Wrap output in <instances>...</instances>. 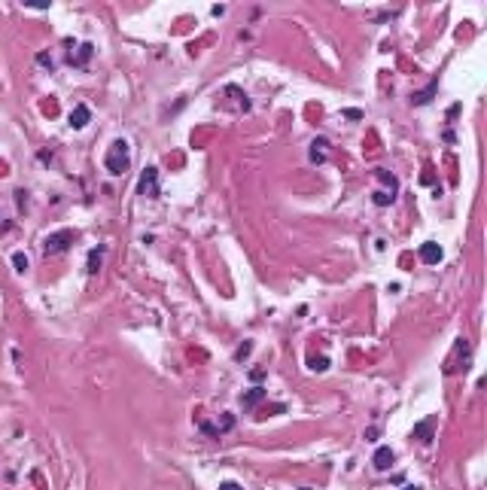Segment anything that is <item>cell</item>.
<instances>
[{
	"label": "cell",
	"mask_w": 487,
	"mask_h": 490,
	"mask_svg": "<svg viewBox=\"0 0 487 490\" xmlns=\"http://www.w3.org/2000/svg\"><path fill=\"white\" fill-rule=\"evenodd\" d=\"M308 365H311L314 372H326V369H329V356H311Z\"/></svg>",
	"instance_id": "obj_12"
},
{
	"label": "cell",
	"mask_w": 487,
	"mask_h": 490,
	"mask_svg": "<svg viewBox=\"0 0 487 490\" xmlns=\"http://www.w3.org/2000/svg\"><path fill=\"white\" fill-rule=\"evenodd\" d=\"M28 265L31 262H28V256H24V253H12V268H15V271L24 274V271H28Z\"/></svg>",
	"instance_id": "obj_15"
},
{
	"label": "cell",
	"mask_w": 487,
	"mask_h": 490,
	"mask_svg": "<svg viewBox=\"0 0 487 490\" xmlns=\"http://www.w3.org/2000/svg\"><path fill=\"white\" fill-rule=\"evenodd\" d=\"M262 399H265V390H262V387H253V390H247V393L241 396V405H244V411H250V408H256Z\"/></svg>",
	"instance_id": "obj_8"
},
{
	"label": "cell",
	"mask_w": 487,
	"mask_h": 490,
	"mask_svg": "<svg viewBox=\"0 0 487 490\" xmlns=\"http://www.w3.org/2000/svg\"><path fill=\"white\" fill-rule=\"evenodd\" d=\"M250 350H253V344H250V341H244V347H238L235 359H244V356H250Z\"/></svg>",
	"instance_id": "obj_17"
},
{
	"label": "cell",
	"mask_w": 487,
	"mask_h": 490,
	"mask_svg": "<svg viewBox=\"0 0 487 490\" xmlns=\"http://www.w3.org/2000/svg\"><path fill=\"white\" fill-rule=\"evenodd\" d=\"M104 247H97V250H91L88 253V271H97V268H101V259H104Z\"/></svg>",
	"instance_id": "obj_11"
},
{
	"label": "cell",
	"mask_w": 487,
	"mask_h": 490,
	"mask_svg": "<svg viewBox=\"0 0 487 490\" xmlns=\"http://www.w3.org/2000/svg\"><path fill=\"white\" fill-rule=\"evenodd\" d=\"M372 198H375V204H378V207H387L390 201H393V195H387V192H375Z\"/></svg>",
	"instance_id": "obj_16"
},
{
	"label": "cell",
	"mask_w": 487,
	"mask_h": 490,
	"mask_svg": "<svg viewBox=\"0 0 487 490\" xmlns=\"http://www.w3.org/2000/svg\"><path fill=\"white\" fill-rule=\"evenodd\" d=\"M417 256H420L423 265H438L445 253H442V247H438L435 241H426V244H420V247H417Z\"/></svg>",
	"instance_id": "obj_4"
},
{
	"label": "cell",
	"mask_w": 487,
	"mask_h": 490,
	"mask_svg": "<svg viewBox=\"0 0 487 490\" xmlns=\"http://www.w3.org/2000/svg\"><path fill=\"white\" fill-rule=\"evenodd\" d=\"M405 490H420V487H405Z\"/></svg>",
	"instance_id": "obj_23"
},
{
	"label": "cell",
	"mask_w": 487,
	"mask_h": 490,
	"mask_svg": "<svg viewBox=\"0 0 487 490\" xmlns=\"http://www.w3.org/2000/svg\"><path fill=\"white\" fill-rule=\"evenodd\" d=\"M393 460H396V454L390 451V448H378L372 463H375V469H378V472H387L390 466H393Z\"/></svg>",
	"instance_id": "obj_6"
},
{
	"label": "cell",
	"mask_w": 487,
	"mask_h": 490,
	"mask_svg": "<svg viewBox=\"0 0 487 490\" xmlns=\"http://www.w3.org/2000/svg\"><path fill=\"white\" fill-rule=\"evenodd\" d=\"M73 244V232L70 229H61V232H52L46 241H43V253L46 256H55V253H64Z\"/></svg>",
	"instance_id": "obj_2"
},
{
	"label": "cell",
	"mask_w": 487,
	"mask_h": 490,
	"mask_svg": "<svg viewBox=\"0 0 487 490\" xmlns=\"http://www.w3.org/2000/svg\"><path fill=\"white\" fill-rule=\"evenodd\" d=\"M28 6H34V9H46V6H49V0H28Z\"/></svg>",
	"instance_id": "obj_21"
},
{
	"label": "cell",
	"mask_w": 487,
	"mask_h": 490,
	"mask_svg": "<svg viewBox=\"0 0 487 490\" xmlns=\"http://www.w3.org/2000/svg\"><path fill=\"white\" fill-rule=\"evenodd\" d=\"M344 116H347V119H362V113H359V110H344Z\"/></svg>",
	"instance_id": "obj_22"
},
{
	"label": "cell",
	"mask_w": 487,
	"mask_h": 490,
	"mask_svg": "<svg viewBox=\"0 0 487 490\" xmlns=\"http://www.w3.org/2000/svg\"><path fill=\"white\" fill-rule=\"evenodd\" d=\"M375 174H378V180H381L384 186H390V195L396 192V186H399V183H396V177H393V174H387V170H375Z\"/></svg>",
	"instance_id": "obj_13"
},
{
	"label": "cell",
	"mask_w": 487,
	"mask_h": 490,
	"mask_svg": "<svg viewBox=\"0 0 487 490\" xmlns=\"http://www.w3.org/2000/svg\"><path fill=\"white\" fill-rule=\"evenodd\" d=\"M88 119H91V110H88L85 104H77V107L70 110V125H73V128H85Z\"/></svg>",
	"instance_id": "obj_5"
},
{
	"label": "cell",
	"mask_w": 487,
	"mask_h": 490,
	"mask_svg": "<svg viewBox=\"0 0 487 490\" xmlns=\"http://www.w3.org/2000/svg\"><path fill=\"white\" fill-rule=\"evenodd\" d=\"M137 192L146 195V198H156V195H159V170H156V167H146L143 174H140Z\"/></svg>",
	"instance_id": "obj_3"
},
{
	"label": "cell",
	"mask_w": 487,
	"mask_h": 490,
	"mask_svg": "<svg viewBox=\"0 0 487 490\" xmlns=\"http://www.w3.org/2000/svg\"><path fill=\"white\" fill-rule=\"evenodd\" d=\"M104 164H107V170L110 174H125L128 170V164H131V153H128V143L125 140H113L110 143V150H107V156H104Z\"/></svg>",
	"instance_id": "obj_1"
},
{
	"label": "cell",
	"mask_w": 487,
	"mask_h": 490,
	"mask_svg": "<svg viewBox=\"0 0 487 490\" xmlns=\"http://www.w3.org/2000/svg\"><path fill=\"white\" fill-rule=\"evenodd\" d=\"M37 64H43V67H52V55H46V52H40V55H37Z\"/></svg>",
	"instance_id": "obj_19"
},
{
	"label": "cell",
	"mask_w": 487,
	"mask_h": 490,
	"mask_svg": "<svg viewBox=\"0 0 487 490\" xmlns=\"http://www.w3.org/2000/svg\"><path fill=\"white\" fill-rule=\"evenodd\" d=\"M432 435H435V417H426L414 426V438H420V442H432Z\"/></svg>",
	"instance_id": "obj_7"
},
{
	"label": "cell",
	"mask_w": 487,
	"mask_h": 490,
	"mask_svg": "<svg viewBox=\"0 0 487 490\" xmlns=\"http://www.w3.org/2000/svg\"><path fill=\"white\" fill-rule=\"evenodd\" d=\"M219 490H244V487L235 484V481H223V484H219Z\"/></svg>",
	"instance_id": "obj_20"
},
{
	"label": "cell",
	"mask_w": 487,
	"mask_h": 490,
	"mask_svg": "<svg viewBox=\"0 0 487 490\" xmlns=\"http://www.w3.org/2000/svg\"><path fill=\"white\" fill-rule=\"evenodd\" d=\"M232 426H235V417H232V414H223V426H219V432H226Z\"/></svg>",
	"instance_id": "obj_18"
},
{
	"label": "cell",
	"mask_w": 487,
	"mask_h": 490,
	"mask_svg": "<svg viewBox=\"0 0 487 490\" xmlns=\"http://www.w3.org/2000/svg\"><path fill=\"white\" fill-rule=\"evenodd\" d=\"M432 91H435V82H429V88H426V91H417V94H411V101H414V104H429Z\"/></svg>",
	"instance_id": "obj_14"
},
{
	"label": "cell",
	"mask_w": 487,
	"mask_h": 490,
	"mask_svg": "<svg viewBox=\"0 0 487 490\" xmlns=\"http://www.w3.org/2000/svg\"><path fill=\"white\" fill-rule=\"evenodd\" d=\"M326 146H329V143H326L323 137H320V140H314V143H311V162L320 164V162L326 159Z\"/></svg>",
	"instance_id": "obj_9"
},
{
	"label": "cell",
	"mask_w": 487,
	"mask_h": 490,
	"mask_svg": "<svg viewBox=\"0 0 487 490\" xmlns=\"http://www.w3.org/2000/svg\"><path fill=\"white\" fill-rule=\"evenodd\" d=\"M91 43H82L80 46V52H77V58H70V64H77V67H82V64H88V58H91Z\"/></svg>",
	"instance_id": "obj_10"
}]
</instances>
